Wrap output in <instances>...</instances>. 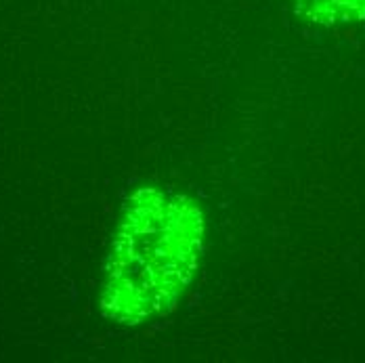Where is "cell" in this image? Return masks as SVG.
<instances>
[{"mask_svg": "<svg viewBox=\"0 0 365 363\" xmlns=\"http://www.w3.org/2000/svg\"><path fill=\"white\" fill-rule=\"evenodd\" d=\"M202 242L204 218L189 198L158 187L133 193L106 265L103 317L135 326L173 307L195 275Z\"/></svg>", "mask_w": 365, "mask_h": 363, "instance_id": "cell-1", "label": "cell"}]
</instances>
